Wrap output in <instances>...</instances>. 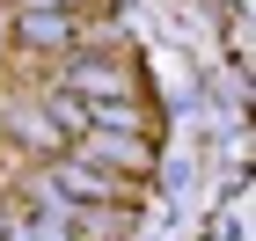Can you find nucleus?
I'll list each match as a JSON object with an SVG mask.
<instances>
[{"instance_id": "nucleus-2", "label": "nucleus", "mask_w": 256, "mask_h": 241, "mask_svg": "<svg viewBox=\"0 0 256 241\" xmlns=\"http://www.w3.org/2000/svg\"><path fill=\"white\" fill-rule=\"evenodd\" d=\"M74 88H80V95H96V102H110V95H124V66H110V59L74 66Z\"/></svg>"}, {"instance_id": "nucleus-1", "label": "nucleus", "mask_w": 256, "mask_h": 241, "mask_svg": "<svg viewBox=\"0 0 256 241\" xmlns=\"http://www.w3.org/2000/svg\"><path fill=\"white\" fill-rule=\"evenodd\" d=\"M44 190H59V198H80V205H102V198H110L96 168H52V176H44Z\"/></svg>"}, {"instance_id": "nucleus-3", "label": "nucleus", "mask_w": 256, "mask_h": 241, "mask_svg": "<svg viewBox=\"0 0 256 241\" xmlns=\"http://www.w3.org/2000/svg\"><path fill=\"white\" fill-rule=\"evenodd\" d=\"M22 37H30V44H66V37H74V22L52 15V7H22Z\"/></svg>"}, {"instance_id": "nucleus-4", "label": "nucleus", "mask_w": 256, "mask_h": 241, "mask_svg": "<svg viewBox=\"0 0 256 241\" xmlns=\"http://www.w3.org/2000/svg\"><path fill=\"white\" fill-rule=\"evenodd\" d=\"M8 241H66V234H59V227H44V220H37V227H8Z\"/></svg>"}, {"instance_id": "nucleus-5", "label": "nucleus", "mask_w": 256, "mask_h": 241, "mask_svg": "<svg viewBox=\"0 0 256 241\" xmlns=\"http://www.w3.org/2000/svg\"><path fill=\"white\" fill-rule=\"evenodd\" d=\"M22 7H52V0H22Z\"/></svg>"}]
</instances>
